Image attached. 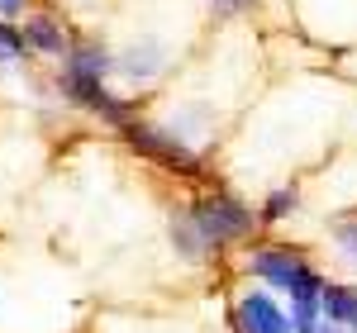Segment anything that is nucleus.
Returning a JSON list of instances; mask_svg holds the SVG:
<instances>
[{"label": "nucleus", "mask_w": 357, "mask_h": 333, "mask_svg": "<svg viewBox=\"0 0 357 333\" xmlns=\"http://www.w3.org/2000/svg\"><path fill=\"white\" fill-rule=\"evenodd\" d=\"M191 224H195V233L205 238V248H229V243H243L257 219H252V210L243 200L215 191V195H200L191 205Z\"/></svg>", "instance_id": "1"}, {"label": "nucleus", "mask_w": 357, "mask_h": 333, "mask_svg": "<svg viewBox=\"0 0 357 333\" xmlns=\"http://www.w3.org/2000/svg\"><path fill=\"white\" fill-rule=\"evenodd\" d=\"M124 139H129V148H134L138 157H148V162L167 166V171H176V176H205L200 153H195L186 139L167 134V129H153V124H138V119H129V124H124Z\"/></svg>", "instance_id": "2"}, {"label": "nucleus", "mask_w": 357, "mask_h": 333, "mask_svg": "<svg viewBox=\"0 0 357 333\" xmlns=\"http://www.w3.org/2000/svg\"><path fill=\"white\" fill-rule=\"evenodd\" d=\"M248 272L262 277L267 286H276V291H291V295H319V291H324V277L305 262L301 252H291V248L252 252V257H248Z\"/></svg>", "instance_id": "3"}, {"label": "nucleus", "mask_w": 357, "mask_h": 333, "mask_svg": "<svg viewBox=\"0 0 357 333\" xmlns=\"http://www.w3.org/2000/svg\"><path fill=\"white\" fill-rule=\"evenodd\" d=\"M234 329L238 333H291V319L281 314L272 295H262V291H248L238 309H234Z\"/></svg>", "instance_id": "4"}, {"label": "nucleus", "mask_w": 357, "mask_h": 333, "mask_svg": "<svg viewBox=\"0 0 357 333\" xmlns=\"http://www.w3.org/2000/svg\"><path fill=\"white\" fill-rule=\"evenodd\" d=\"M114 72V57L105 48H96V43H77L72 53H67V72L62 77H82V82H105Z\"/></svg>", "instance_id": "5"}, {"label": "nucleus", "mask_w": 357, "mask_h": 333, "mask_svg": "<svg viewBox=\"0 0 357 333\" xmlns=\"http://www.w3.org/2000/svg\"><path fill=\"white\" fill-rule=\"evenodd\" d=\"M20 33H24V43L33 48V53H48V57L72 53V38H67V29L57 24V20H43V15H38V20H29Z\"/></svg>", "instance_id": "6"}, {"label": "nucleus", "mask_w": 357, "mask_h": 333, "mask_svg": "<svg viewBox=\"0 0 357 333\" xmlns=\"http://www.w3.org/2000/svg\"><path fill=\"white\" fill-rule=\"evenodd\" d=\"M114 72L129 77V82H153V77L162 72V48H158V43H138V48H129L124 57H114Z\"/></svg>", "instance_id": "7"}, {"label": "nucleus", "mask_w": 357, "mask_h": 333, "mask_svg": "<svg viewBox=\"0 0 357 333\" xmlns=\"http://www.w3.org/2000/svg\"><path fill=\"white\" fill-rule=\"evenodd\" d=\"M319 314H324L329 324H338V329H353L357 291H353V286H324V291H319Z\"/></svg>", "instance_id": "8"}, {"label": "nucleus", "mask_w": 357, "mask_h": 333, "mask_svg": "<svg viewBox=\"0 0 357 333\" xmlns=\"http://www.w3.org/2000/svg\"><path fill=\"white\" fill-rule=\"evenodd\" d=\"M172 243H176V252L186 257V262H200L205 257V238L195 233V224H191V215H181V219H172Z\"/></svg>", "instance_id": "9"}, {"label": "nucleus", "mask_w": 357, "mask_h": 333, "mask_svg": "<svg viewBox=\"0 0 357 333\" xmlns=\"http://www.w3.org/2000/svg\"><path fill=\"white\" fill-rule=\"evenodd\" d=\"M29 53V43H24V33L10 24V20H0V62H20V57Z\"/></svg>", "instance_id": "10"}, {"label": "nucleus", "mask_w": 357, "mask_h": 333, "mask_svg": "<svg viewBox=\"0 0 357 333\" xmlns=\"http://www.w3.org/2000/svg\"><path fill=\"white\" fill-rule=\"evenodd\" d=\"M291 210H296V191H291V186H286V191H272V200H267V210H262L257 224H276L281 215H291Z\"/></svg>", "instance_id": "11"}, {"label": "nucleus", "mask_w": 357, "mask_h": 333, "mask_svg": "<svg viewBox=\"0 0 357 333\" xmlns=\"http://www.w3.org/2000/svg\"><path fill=\"white\" fill-rule=\"evenodd\" d=\"M15 15H24V0H0V20H15Z\"/></svg>", "instance_id": "12"}, {"label": "nucleus", "mask_w": 357, "mask_h": 333, "mask_svg": "<svg viewBox=\"0 0 357 333\" xmlns=\"http://www.w3.org/2000/svg\"><path fill=\"white\" fill-rule=\"evenodd\" d=\"M338 238H343V243H357V224H343V229H338Z\"/></svg>", "instance_id": "13"}, {"label": "nucleus", "mask_w": 357, "mask_h": 333, "mask_svg": "<svg viewBox=\"0 0 357 333\" xmlns=\"http://www.w3.org/2000/svg\"><path fill=\"white\" fill-rule=\"evenodd\" d=\"M220 10H243V5H252V0H215Z\"/></svg>", "instance_id": "14"}, {"label": "nucleus", "mask_w": 357, "mask_h": 333, "mask_svg": "<svg viewBox=\"0 0 357 333\" xmlns=\"http://www.w3.org/2000/svg\"><path fill=\"white\" fill-rule=\"evenodd\" d=\"M353 257H357V252H353Z\"/></svg>", "instance_id": "15"}]
</instances>
